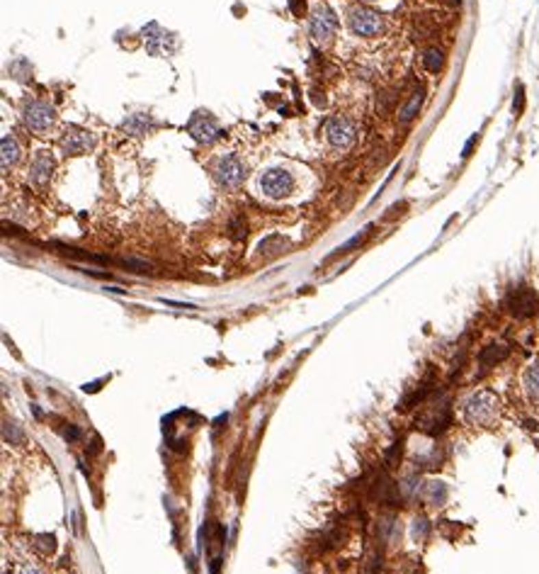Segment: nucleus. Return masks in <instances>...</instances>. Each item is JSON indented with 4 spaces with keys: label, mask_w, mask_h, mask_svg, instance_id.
<instances>
[{
    "label": "nucleus",
    "mask_w": 539,
    "mask_h": 574,
    "mask_svg": "<svg viewBox=\"0 0 539 574\" xmlns=\"http://www.w3.org/2000/svg\"><path fill=\"white\" fill-rule=\"evenodd\" d=\"M498 397L493 392H474L464 399L462 404V416H464L466 424L471 426H491L498 419Z\"/></svg>",
    "instance_id": "nucleus-1"
},
{
    "label": "nucleus",
    "mask_w": 539,
    "mask_h": 574,
    "mask_svg": "<svg viewBox=\"0 0 539 574\" xmlns=\"http://www.w3.org/2000/svg\"><path fill=\"white\" fill-rule=\"evenodd\" d=\"M294 188H297V180H294L292 173L282 166L267 168V171H262L260 178H258V190H260V195H265V198L273 200V202L287 200L289 195L294 193Z\"/></svg>",
    "instance_id": "nucleus-2"
},
{
    "label": "nucleus",
    "mask_w": 539,
    "mask_h": 574,
    "mask_svg": "<svg viewBox=\"0 0 539 574\" xmlns=\"http://www.w3.org/2000/svg\"><path fill=\"white\" fill-rule=\"evenodd\" d=\"M212 176H214V180L219 182L221 188L236 190L240 182L246 180V163L240 161L238 156H234V154L221 156V158H216V161H214Z\"/></svg>",
    "instance_id": "nucleus-3"
},
{
    "label": "nucleus",
    "mask_w": 539,
    "mask_h": 574,
    "mask_svg": "<svg viewBox=\"0 0 539 574\" xmlns=\"http://www.w3.org/2000/svg\"><path fill=\"white\" fill-rule=\"evenodd\" d=\"M22 119H25V124L32 129L34 134H47L49 129L56 124V110H53V105H49L44 100H29L25 105V110H22Z\"/></svg>",
    "instance_id": "nucleus-4"
},
{
    "label": "nucleus",
    "mask_w": 539,
    "mask_h": 574,
    "mask_svg": "<svg viewBox=\"0 0 539 574\" xmlns=\"http://www.w3.org/2000/svg\"><path fill=\"white\" fill-rule=\"evenodd\" d=\"M347 27L358 37H377L384 32V22L377 12L367 10V8H353L347 15Z\"/></svg>",
    "instance_id": "nucleus-5"
},
{
    "label": "nucleus",
    "mask_w": 539,
    "mask_h": 574,
    "mask_svg": "<svg viewBox=\"0 0 539 574\" xmlns=\"http://www.w3.org/2000/svg\"><path fill=\"white\" fill-rule=\"evenodd\" d=\"M355 132H358V129H355V124L350 122L347 117H333V119H328V124H326L328 144L338 151H345V149L353 146Z\"/></svg>",
    "instance_id": "nucleus-6"
},
{
    "label": "nucleus",
    "mask_w": 539,
    "mask_h": 574,
    "mask_svg": "<svg viewBox=\"0 0 539 574\" xmlns=\"http://www.w3.org/2000/svg\"><path fill=\"white\" fill-rule=\"evenodd\" d=\"M61 151H64L66 156H83V154H90L92 146H95V136L90 134V132H86V129H78V127H71L64 132V136H61Z\"/></svg>",
    "instance_id": "nucleus-7"
},
{
    "label": "nucleus",
    "mask_w": 539,
    "mask_h": 574,
    "mask_svg": "<svg viewBox=\"0 0 539 574\" xmlns=\"http://www.w3.org/2000/svg\"><path fill=\"white\" fill-rule=\"evenodd\" d=\"M338 29V17L331 8H316V12L309 20V34L314 42H326Z\"/></svg>",
    "instance_id": "nucleus-8"
},
{
    "label": "nucleus",
    "mask_w": 539,
    "mask_h": 574,
    "mask_svg": "<svg viewBox=\"0 0 539 574\" xmlns=\"http://www.w3.org/2000/svg\"><path fill=\"white\" fill-rule=\"evenodd\" d=\"M53 173V158L51 154H47V151H37L32 158V163H29V180L37 185V188H44L49 182V178H51Z\"/></svg>",
    "instance_id": "nucleus-9"
},
{
    "label": "nucleus",
    "mask_w": 539,
    "mask_h": 574,
    "mask_svg": "<svg viewBox=\"0 0 539 574\" xmlns=\"http://www.w3.org/2000/svg\"><path fill=\"white\" fill-rule=\"evenodd\" d=\"M507 309L513 311L515 317H529L537 309V297L529 290H518L507 297Z\"/></svg>",
    "instance_id": "nucleus-10"
},
{
    "label": "nucleus",
    "mask_w": 539,
    "mask_h": 574,
    "mask_svg": "<svg viewBox=\"0 0 539 574\" xmlns=\"http://www.w3.org/2000/svg\"><path fill=\"white\" fill-rule=\"evenodd\" d=\"M190 134H192L199 144H212V141L219 139L221 132H219V127H216V122L204 115V117H197L192 124H190Z\"/></svg>",
    "instance_id": "nucleus-11"
},
{
    "label": "nucleus",
    "mask_w": 539,
    "mask_h": 574,
    "mask_svg": "<svg viewBox=\"0 0 539 574\" xmlns=\"http://www.w3.org/2000/svg\"><path fill=\"white\" fill-rule=\"evenodd\" d=\"M423 97H425V91H423V88H418V91L413 93L411 100L403 105V110H401V115H399V122L401 124H408L413 117H416L418 110H421V105H423Z\"/></svg>",
    "instance_id": "nucleus-12"
},
{
    "label": "nucleus",
    "mask_w": 539,
    "mask_h": 574,
    "mask_svg": "<svg viewBox=\"0 0 539 574\" xmlns=\"http://www.w3.org/2000/svg\"><path fill=\"white\" fill-rule=\"evenodd\" d=\"M0 149H3V171H8L20 158V144L12 136H3V146Z\"/></svg>",
    "instance_id": "nucleus-13"
},
{
    "label": "nucleus",
    "mask_w": 539,
    "mask_h": 574,
    "mask_svg": "<svg viewBox=\"0 0 539 574\" xmlns=\"http://www.w3.org/2000/svg\"><path fill=\"white\" fill-rule=\"evenodd\" d=\"M423 66H425L430 73H440L442 71V66H444V54H442V49H427L425 54H423Z\"/></svg>",
    "instance_id": "nucleus-14"
},
{
    "label": "nucleus",
    "mask_w": 539,
    "mask_h": 574,
    "mask_svg": "<svg viewBox=\"0 0 539 574\" xmlns=\"http://www.w3.org/2000/svg\"><path fill=\"white\" fill-rule=\"evenodd\" d=\"M505 355H507V346L493 344V346H488L484 353H481V363H484V365H496V363H501Z\"/></svg>",
    "instance_id": "nucleus-15"
},
{
    "label": "nucleus",
    "mask_w": 539,
    "mask_h": 574,
    "mask_svg": "<svg viewBox=\"0 0 539 574\" xmlns=\"http://www.w3.org/2000/svg\"><path fill=\"white\" fill-rule=\"evenodd\" d=\"M525 390L539 399V363L527 368V372H525Z\"/></svg>",
    "instance_id": "nucleus-16"
},
{
    "label": "nucleus",
    "mask_w": 539,
    "mask_h": 574,
    "mask_svg": "<svg viewBox=\"0 0 539 574\" xmlns=\"http://www.w3.org/2000/svg\"><path fill=\"white\" fill-rule=\"evenodd\" d=\"M146 127H149V119L144 115H134L129 122H124V129H129L131 134H141V132H146Z\"/></svg>",
    "instance_id": "nucleus-17"
},
{
    "label": "nucleus",
    "mask_w": 539,
    "mask_h": 574,
    "mask_svg": "<svg viewBox=\"0 0 539 574\" xmlns=\"http://www.w3.org/2000/svg\"><path fill=\"white\" fill-rule=\"evenodd\" d=\"M369 231H372V226H367V229H364V231H362V234H358V237H355V239H353V241H347V243H345V246H342V248H340V251H338V253H333V256H331V258H336V256H340V253H347V251H355V246H360V243H362V241H364V239H367V237H369Z\"/></svg>",
    "instance_id": "nucleus-18"
},
{
    "label": "nucleus",
    "mask_w": 539,
    "mask_h": 574,
    "mask_svg": "<svg viewBox=\"0 0 539 574\" xmlns=\"http://www.w3.org/2000/svg\"><path fill=\"white\" fill-rule=\"evenodd\" d=\"M231 237L236 239V241H240V239H246V222L240 219V217H236L234 222H231Z\"/></svg>",
    "instance_id": "nucleus-19"
},
{
    "label": "nucleus",
    "mask_w": 539,
    "mask_h": 574,
    "mask_svg": "<svg viewBox=\"0 0 539 574\" xmlns=\"http://www.w3.org/2000/svg\"><path fill=\"white\" fill-rule=\"evenodd\" d=\"M523 108H525V88L518 86V91H515V97H513V112L515 115H523Z\"/></svg>",
    "instance_id": "nucleus-20"
},
{
    "label": "nucleus",
    "mask_w": 539,
    "mask_h": 574,
    "mask_svg": "<svg viewBox=\"0 0 539 574\" xmlns=\"http://www.w3.org/2000/svg\"><path fill=\"white\" fill-rule=\"evenodd\" d=\"M37 545H42V553H53V547H56V542H53V536H39Z\"/></svg>",
    "instance_id": "nucleus-21"
},
{
    "label": "nucleus",
    "mask_w": 539,
    "mask_h": 574,
    "mask_svg": "<svg viewBox=\"0 0 539 574\" xmlns=\"http://www.w3.org/2000/svg\"><path fill=\"white\" fill-rule=\"evenodd\" d=\"M17 574H44V569H39L37 564H22Z\"/></svg>",
    "instance_id": "nucleus-22"
},
{
    "label": "nucleus",
    "mask_w": 539,
    "mask_h": 574,
    "mask_svg": "<svg viewBox=\"0 0 539 574\" xmlns=\"http://www.w3.org/2000/svg\"><path fill=\"white\" fill-rule=\"evenodd\" d=\"M474 144H476V136H471V139H469V144L464 146V156H469V154H471V149H474Z\"/></svg>",
    "instance_id": "nucleus-23"
},
{
    "label": "nucleus",
    "mask_w": 539,
    "mask_h": 574,
    "mask_svg": "<svg viewBox=\"0 0 539 574\" xmlns=\"http://www.w3.org/2000/svg\"><path fill=\"white\" fill-rule=\"evenodd\" d=\"M289 5H292V10H304V3H299V0H292V3H289Z\"/></svg>",
    "instance_id": "nucleus-24"
},
{
    "label": "nucleus",
    "mask_w": 539,
    "mask_h": 574,
    "mask_svg": "<svg viewBox=\"0 0 539 574\" xmlns=\"http://www.w3.org/2000/svg\"><path fill=\"white\" fill-rule=\"evenodd\" d=\"M367 3H374V0H367Z\"/></svg>",
    "instance_id": "nucleus-25"
}]
</instances>
